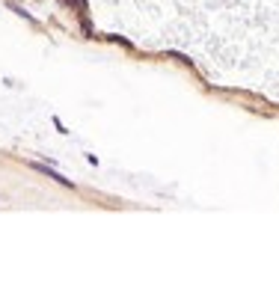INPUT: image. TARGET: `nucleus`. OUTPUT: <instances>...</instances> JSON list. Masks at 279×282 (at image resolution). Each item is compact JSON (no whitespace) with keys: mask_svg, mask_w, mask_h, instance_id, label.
Masks as SVG:
<instances>
[{"mask_svg":"<svg viewBox=\"0 0 279 282\" xmlns=\"http://www.w3.org/2000/svg\"><path fill=\"white\" fill-rule=\"evenodd\" d=\"M68 3H75L78 9H86V0H68Z\"/></svg>","mask_w":279,"mask_h":282,"instance_id":"2","label":"nucleus"},{"mask_svg":"<svg viewBox=\"0 0 279 282\" xmlns=\"http://www.w3.org/2000/svg\"><path fill=\"white\" fill-rule=\"evenodd\" d=\"M33 170L36 172H42V175H48V178H54V181H60L62 187H75L72 181H68V178H62L60 172H54V170H48V167H45V163H33Z\"/></svg>","mask_w":279,"mask_h":282,"instance_id":"1","label":"nucleus"}]
</instances>
